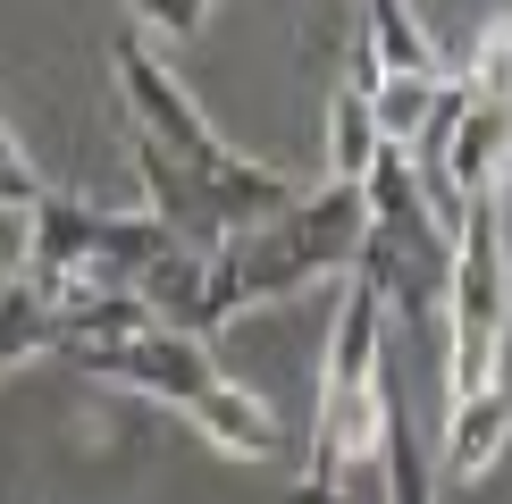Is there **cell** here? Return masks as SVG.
<instances>
[{
    "mask_svg": "<svg viewBox=\"0 0 512 504\" xmlns=\"http://www.w3.org/2000/svg\"><path fill=\"white\" fill-rule=\"evenodd\" d=\"M110 68H118V101H126V143H135V177H143V219L160 227L177 252H227L252 227L286 219L294 177L269 160H244L219 126L202 118V101L185 93V76L168 68L143 34L110 42Z\"/></svg>",
    "mask_w": 512,
    "mask_h": 504,
    "instance_id": "1",
    "label": "cell"
},
{
    "mask_svg": "<svg viewBox=\"0 0 512 504\" xmlns=\"http://www.w3.org/2000/svg\"><path fill=\"white\" fill-rule=\"evenodd\" d=\"M51 353L68 370L101 378V387H126V395L168 404L177 420H194L210 446L236 454V462H269L277 446H286V429H277V412L261 404V395L236 387V378L210 362L202 336L160 328L135 294H68V303H51Z\"/></svg>",
    "mask_w": 512,
    "mask_h": 504,
    "instance_id": "2",
    "label": "cell"
},
{
    "mask_svg": "<svg viewBox=\"0 0 512 504\" xmlns=\"http://www.w3.org/2000/svg\"><path fill=\"white\" fill-rule=\"evenodd\" d=\"M387 429H395V395H387V303L378 286H345L328 328V362H319V412H311V462L286 488V504H361L387 479Z\"/></svg>",
    "mask_w": 512,
    "mask_h": 504,
    "instance_id": "3",
    "label": "cell"
},
{
    "mask_svg": "<svg viewBox=\"0 0 512 504\" xmlns=\"http://www.w3.org/2000/svg\"><path fill=\"white\" fill-rule=\"evenodd\" d=\"M361 244H370L361 185H319V194H303L286 219L252 227V236H236L227 252L202 261V294H194V311H185V336L210 345L227 320H244V311H261V303H286V294H303L319 278H353Z\"/></svg>",
    "mask_w": 512,
    "mask_h": 504,
    "instance_id": "4",
    "label": "cell"
},
{
    "mask_svg": "<svg viewBox=\"0 0 512 504\" xmlns=\"http://www.w3.org/2000/svg\"><path fill=\"white\" fill-rule=\"evenodd\" d=\"M168 244L143 210H93L51 194L26 227V278L42 303H68V294H143V278L168 261Z\"/></svg>",
    "mask_w": 512,
    "mask_h": 504,
    "instance_id": "5",
    "label": "cell"
},
{
    "mask_svg": "<svg viewBox=\"0 0 512 504\" xmlns=\"http://www.w3.org/2000/svg\"><path fill=\"white\" fill-rule=\"evenodd\" d=\"M504 328H512L504 219H496V194H479L454 227V269H445V404L504 387Z\"/></svg>",
    "mask_w": 512,
    "mask_h": 504,
    "instance_id": "6",
    "label": "cell"
},
{
    "mask_svg": "<svg viewBox=\"0 0 512 504\" xmlns=\"http://www.w3.org/2000/svg\"><path fill=\"white\" fill-rule=\"evenodd\" d=\"M353 34H361V59H370L378 84H445L437 42H429V26H420L403 0H370Z\"/></svg>",
    "mask_w": 512,
    "mask_h": 504,
    "instance_id": "7",
    "label": "cell"
},
{
    "mask_svg": "<svg viewBox=\"0 0 512 504\" xmlns=\"http://www.w3.org/2000/svg\"><path fill=\"white\" fill-rule=\"evenodd\" d=\"M504 437H512V387L471 395V404H445V446H437V471L454 479V488H471V479H487V471H496Z\"/></svg>",
    "mask_w": 512,
    "mask_h": 504,
    "instance_id": "8",
    "label": "cell"
},
{
    "mask_svg": "<svg viewBox=\"0 0 512 504\" xmlns=\"http://www.w3.org/2000/svg\"><path fill=\"white\" fill-rule=\"evenodd\" d=\"M378 160V110H370V68L345 42V84H336V110H328V185H361Z\"/></svg>",
    "mask_w": 512,
    "mask_h": 504,
    "instance_id": "9",
    "label": "cell"
},
{
    "mask_svg": "<svg viewBox=\"0 0 512 504\" xmlns=\"http://www.w3.org/2000/svg\"><path fill=\"white\" fill-rule=\"evenodd\" d=\"M34 353H51V303H42L26 278H9L0 286V378L17 362H34Z\"/></svg>",
    "mask_w": 512,
    "mask_h": 504,
    "instance_id": "10",
    "label": "cell"
},
{
    "mask_svg": "<svg viewBox=\"0 0 512 504\" xmlns=\"http://www.w3.org/2000/svg\"><path fill=\"white\" fill-rule=\"evenodd\" d=\"M387 504H437L429 496V454H420V429L395 412L387 429Z\"/></svg>",
    "mask_w": 512,
    "mask_h": 504,
    "instance_id": "11",
    "label": "cell"
},
{
    "mask_svg": "<svg viewBox=\"0 0 512 504\" xmlns=\"http://www.w3.org/2000/svg\"><path fill=\"white\" fill-rule=\"evenodd\" d=\"M42 202H51V185H42V168L26 160V143H17L9 126H0V210H9V219H34Z\"/></svg>",
    "mask_w": 512,
    "mask_h": 504,
    "instance_id": "12",
    "label": "cell"
},
{
    "mask_svg": "<svg viewBox=\"0 0 512 504\" xmlns=\"http://www.w3.org/2000/svg\"><path fill=\"white\" fill-rule=\"evenodd\" d=\"M135 17H152V26H160L168 42H194V34L210 26V9H135Z\"/></svg>",
    "mask_w": 512,
    "mask_h": 504,
    "instance_id": "13",
    "label": "cell"
},
{
    "mask_svg": "<svg viewBox=\"0 0 512 504\" xmlns=\"http://www.w3.org/2000/svg\"><path fill=\"white\" fill-rule=\"evenodd\" d=\"M496 185H504V202H512V152H504V177H496Z\"/></svg>",
    "mask_w": 512,
    "mask_h": 504,
    "instance_id": "14",
    "label": "cell"
}]
</instances>
